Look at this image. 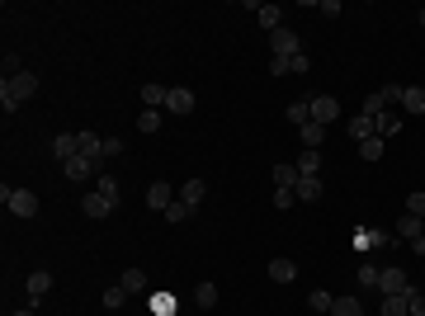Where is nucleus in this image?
<instances>
[{
	"label": "nucleus",
	"mask_w": 425,
	"mask_h": 316,
	"mask_svg": "<svg viewBox=\"0 0 425 316\" xmlns=\"http://www.w3.org/2000/svg\"><path fill=\"white\" fill-rule=\"evenodd\" d=\"M38 95V76L33 71H19V76H10L5 85H0V104H5V113H15V109L24 104V100H33Z\"/></svg>",
	"instance_id": "obj_1"
},
{
	"label": "nucleus",
	"mask_w": 425,
	"mask_h": 316,
	"mask_svg": "<svg viewBox=\"0 0 425 316\" xmlns=\"http://www.w3.org/2000/svg\"><path fill=\"white\" fill-rule=\"evenodd\" d=\"M0 203L15 212V217H38V194L33 189H0Z\"/></svg>",
	"instance_id": "obj_2"
},
{
	"label": "nucleus",
	"mask_w": 425,
	"mask_h": 316,
	"mask_svg": "<svg viewBox=\"0 0 425 316\" xmlns=\"http://www.w3.org/2000/svg\"><path fill=\"white\" fill-rule=\"evenodd\" d=\"M62 175L76 180V185H80V180H100V175H105V160H90V156H80V151H76V156L62 165Z\"/></svg>",
	"instance_id": "obj_3"
},
{
	"label": "nucleus",
	"mask_w": 425,
	"mask_h": 316,
	"mask_svg": "<svg viewBox=\"0 0 425 316\" xmlns=\"http://www.w3.org/2000/svg\"><path fill=\"white\" fill-rule=\"evenodd\" d=\"M307 109H312V123H321V128L341 118V100H336V95H312Z\"/></svg>",
	"instance_id": "obj_4"
},
{
	"label": "nucleus",
	"mask_w": 425,
	"mask_h": 316,
	"mask_svg": "<svg viewBox=\"0 0 425 316\" xmlns=\"http://www.w3.org/2000/svg\"><path fill=\"white\" fill-rule=\"evenodd\" d=\"M269 53H274V57H298V53H302V43H298V33L284 24V28L269 33Z\"/></svg>",
	"instance_id": "obj_5"
},
{
	"label": "nucleus",
	"mask_w": 425,
	"mask_h": 316,
	"mask_svg": "<svg viewBox=\"0 0 425 316\" xmlns=\"http://www.w3.org/2000/svg\"><path fill=\"white\" fill-rule=\"evenodd\" d=\"M378 288H383V297H388V292H411L416 284H411L406 269H388V274H378Z\"/></svg>",
	"instance_id": "obj_6"
},
{
	"label": "nucleus",
	"mask_w": 425,
	"mask_h": 316,
	"mask_svg": "<svg viewBox=\"0 0 425 316\" xmlns=\"http://www.w3.org/2000/svg\"><path fill=\"white\" fill-rule=\"evenodd\" d=\"M165 109H170V113H194V90H189V85H170Z\"/></svg>",
	"instance_id": "obj_7"
},
{
	"label": "nucleus",
	"mask_w": 425,
	"mask_h": 316,
	"mask_svg": "<svg viewBox=\"0 0 425 316\" xmlns=\"http://www.w3.org/2000/svg\"><path fill=\"white\" fill-rule=\"evenodd\" d=\"M170 203H175V189L165 185V180H156V185L147 189V208H156V212H165V208H170Z\"/></svg>",
	"instance_id": "obj_8"
},
{
	"label": "nucleus",
	"mask_w": 425,
	"mask_h": 316,
	"mask_svg": "<svg viewBox=\"0 0 425 316\" xmlns=\"http://www.w3.org/2000/svg\"><path fill=\"white\" fill-rule=\"evenodd\" d=\"M76 142H80V156H90V160H105V137L100 132H76Z\"/></svg>",
	"instance_id": "obj_9"
},
{
	"label": "nucleus",
	"mask_w": 425,
	"mask_h": 316,
	"mask_svg": "<svg viewBox=\"0 0 425 316\" xmlns=\"http://www.w3.org/2000/svg\"><path fill=\"white\" fill-rule=\"evenodd\" d=\"M76 151H80V142H76V132H57V137H53V156H57V160H62V165H66V160L76 156Z\"/></svg>",
	"instance_id": "obj_10"
},
{
	"label": "nucleus",
	"mask_w": 425,
	"mask_h": 316,
	"mask_svg": "<svg viewBox=\"0 0 425 316\" xmlns=\"http://www.w3.org/2000/svg\"><path fill=\"white\" fill-rule=\"evenodd\" d=\"M80 208H85V217H90V222H105L109 212H114V203H109L105 194H85V203H80Z\"/></svg>",
	"instance_id": "obj_11"
},
{
	"label": "nucleus",
	"mask_w": 425,
	"mask_h": 316,
	"mask_svg": "<svg viewBox=\"0 0 425 316\" xmlns=\"http://www.w3.org/2000/svg\"><path fill=\"white\" fill-rule=\"evenodd\" d=\"M269 279H274V284H293V279H298V264H293L289 255H274V260H269Z\"/></svg>",
	"instance_id": "obj_12"
},
{
	"label": "nucleus",
	"mask_w": 425,
	"mask_h": 316,
	"mask_svg": "<svg viewBox=\"0 0 425 316\" xmlns=\"http://www.w3.org/2000/svg\"><path fill=\"white\" fill-rule=\"evenodd\" d=\"M401 113H425V90L421 85H401Z\"/></svg>",
	"instance_id": "obj_13"
},
{
	"label": "nucleus",
	"mask_w": 425,
	"mask_h": 316,
	"mask_svg": "<svg viewBox=\"0 0 425 316\" xmlns=\"http://www.w3.org/2000/svg\"><path fill=\"white\" fill-rule=\"evenodd\" d=\"M383 316H411V292H388L383 297Z\"/></svg>",
	"instance_id": "obj_14"
},
{
	"label": "nucleus",
	"mask_w": 425,
	"mask_h": 316,
	"mask_svg": "<svg viewBox=\"0 0 425 316\" xmlns=\"http://www.w3.org/2000/svg\"><path fill=\"white\" fill-rule=\"evenodd\" d=\"M48 292H53V274H48V269L28 274V302H38V297H48Z\"/></svg>",
	"instance_id": "obj_15"
},
{
	"label": "nucleus",
	"mask_w": 425,
	"mask_h": 316,
	"mask_svg": "<svg viewBox=\"0 0 425 316\" xmlns=\"http://www.w3.org/2000/svg\"><path fill=\"white\" fill-rule=\"evenodd\" d=\"M373 128H378L383 142H388V137H397V132H401V113H392V109H388V113H378V118H373Z\"/></svg>",
	"instance_id": "obj_16"
},
{
	"label": "nucleus",
	"mask_w": 425,
	"mask_h": 316,
	"mask_svg": "<svg viewBox=\"0 0 425 316\" xmlns=\"http://www.w3.org/2000/svg\"><path fill=\"white\" fill-rule=\"evenodd\" d=\"M421 232H425V222H421V217H411V212H401V217H397V236L406 241V245L421 236Z\"/></svg>",
	"instance_id": "obj_17"
},
{
	"label": "nucleus",
	"mask_w": 425,
	"mask_h": 316,
	"mask_svg": "<svg viewBox=\"0 0 425 316\" xmlns=\"http://www.w3.org/2000/svg\"><path fill=\"white\" fill-rule=\"evenodd\" d=\"M350 137H354V142H369V137H378V128H373L369 113H354V118H350Z\"/></svg>",
	"instance_id": "obj_18"
},
{
	"label": "nucleus",
	"mask_w": 425,
	"mask_h": 316,
	"mask_svg": "<svg viewBox=\"0 0 425 316\" xmlns=\"http://www.w3.org/2000/svg\"><path fill=\"white\" fill-rule=\"evenodd\" d=\"M298 137H302V151H321L326 128H321V123H307V128H298Z\"/></svg>",
	"instance_id": "obj_19"
},
{
	"label": "nucleus",
	"mask_w": 425,
	"mask_h": 316,
	"mask_svg": "<svg viewBox=\"0 0 425 316\" xmlns=\"http://www.w3.org/2000/svg\"><path fill=\"white\" fill-rule=\"evenodd\" d=\"M255 19H260V28L274 33V28H284V10H279V5H260V10H255Z\"/></svg>",
	"instance_id": "obj_20"
},
{
	"label": "nucleus",
	"mask_w": 425,
	"mask_h": 316,
	"mask_svg": "<svg viewBox=\"0 0 425 316\" xmlns=\"http://www.w3.org/2000/svg\"><path fill=\"white\" fill-rule=\"evenodd\" d=\"M204 194H208L204 180H185V185H180V198H185L189 208H199V203H204Z\"/></svg>",
	"instance_id": "obj_21"
},
{
	"label": "nucleus",
	"mask_w": 425,
	"mask_h": 316,
	"mask_svg": "<svg viewBox=\"0 0 425 316\" xmlns=\"http://www.w3.org/2000/svg\"><path fill=\"white\" fill-rule=\"evenodd\" d=\"M293 165H298V175H302V180H312V175L321 170V151H302Z\"/></svg>",
	"instance_id": "obj_22"
},
{
	"label": "nucleus",
	"mask_w": 425,
	"mask_h": 316,
	"mask_svg": "<svg viewBox=\"0 0 425 316\" xmlns=\"http://www.w3.org/2000/svg\"><path fill=\"white\" fill-rule=\"evenodd\" d=\"M293 194H298V203H317V198H321V180H317V175H312V180H298Z\"/></svg>",
	"instance_id": "obj_23"
},
{
	"label": "nucleus",
	"mask_w": 425,
	"mask_h": 316,
	"mask_svg": "<svg viewBox=\"0 0 425 316\" xmlns=\"http://www.w3.org/2000/svg\"><path fill=\"white\" fill-rule=\"evenodd\" d=\"M165 85H142V109H165Z\"/></svg>",
	"instance_id": "obj_24"
},
{
	"label": "nucleus",
	"mask_w": 425,
	"mask_h": 316,
	"mask_svg": "<svg viewBox=\"0 0 425 316\" xmlns=\"http://www.w3.org/2000/svg\"><path fill=\"white\" fill-rule=\"evenodd\" d=\"M298 165H274V189H298Z\"/></svg>",
	"instance_id": "obj_25"
},
{
	"label": "nucleus",
	"mask_w": 425,
	"mask_h": 316,
	"mask_svg": "<svg viewBox=\"0 0 425 316\" xmlns=\"http://www.w3.org/2000/svg\"><path fill=\"white\" fill-rule=\"evenodd\" d=\"M331 316H364V302H359V297H336Z\"/></svg>",
	"instance_id": "obj_26"
},
{
	"label": "nucleus",
	"mask_w": 425,
	"mask_h": 316,
	"mask_svg": "<svg viewBox=\"0 0 425 316\" xmlns=\"http://www.w3.org/2000/svg\"><path fill=\"white\" fill-rule=\"evenodd\" d=\"M289 123H298V128H307V123H312V109H307V100H293V104H289Z\"/></svg>",
	"instance_id": "obj_27"
},
{
	"label": "nucleus",
	"mask_w": 425,
	"mask_h": 316,
	"mask_svg": "<svg viewBox=\"0 0 425 316\" xmlns=\"http://www.w3.org/2000/svg\"><path fill=\"white\" fill-rule=\"evenodd\" d=\"M189 212H194V208H189V203H185V198H175V203H170V208H165V212H161V217H165V222H170V227H180V222H185V217H189Z\"/></svg>",
	"instance_id": "obj_28"
},
{
	"label": "nucleus",
	"mask_w": 425,
	"mask_h": 316,
	"mask_svg": "<svg viewBox=\"0 0 425 316\" xmlns=\"http://www.w3.org/2000/svg\"><path fill=\"white\" fill-rule=\"evenodd\" d=\"M307 307H312V312H321V316H331V307H336V297H331L326 288H317L312 297H307Z\"/></svg>",
	"instance_id": "obj_29"
},
{
	"label": "nucleus",
	"mask_w": 425,
	"mask_h": 316,
	"mask_svg": "<svg viewBox=\"0 0 425 316\" xmlns=\"http://www.w3.org/2000/svg\"><path fill=\"white\" fill-rule=\"evenodd\" d=\"M95 194H105L109 203H118V180H114V175H100V180H95Z\"/></svg>",
	"instance_id": "obj_30"
},
{
	"label": "nucleus",
	"mask_w": 425,
	"mask_h": 316,
	"mask_svg": "<svg viewBox=\"0 0 425 316\" xmlns=\"http://www.w3.org/2000/svg\"><path fill=\"white\" fill-rule=\"evenodd\" d=\"M194 302H199V307H217V284H199V288H194Z\"/></svg>",
	"instance_id": "obj_31"
},
{
	"label": "nucleus",
	"mask_w": 425,
	"mask_h": 316,
	"mask_svg": "<svg viewBox=\"0 0 425 316\" xmlns=\"http://www.w3.org/2000/svg\"><path fill=\"white\" fill-rule=\"evenodd\" d=\"M137 128H142V132H156L161 128V109H142V113H137Z\"/></svg>",
	"instance_id": "obj_32"
},
{
	"label": "nucleus",
	"mask_w": 425,
	"mask_h": 316,
	"mask_svg": "<svg viewBox=\"0 0 425 316\" xmlns=\"http://www.w3.org/2000/svg\"><path fill=\"white\" fill-rule=\"evenodd\" d=\"M123 288L142 292V288H147V274H142V269H123Z\"/></svg>",
	"instance_id": "obj_33"
},
{
	"label": "nucleus",
	"mask_w": 425,
	"mask_h": 316,
	"mask_svg": "<svg viewBox=\"0 0 425 316\" xmlns=\"http://www.w3.org/2000/svg\"><path fill=\"white\" fill-rule=\"evenodd\" d=\"M359 156H364V160H378V156H383V137H369V142H359Z\"/></svg>",
	"instance_id": "obj_34"
},
{
	"label": "nucleus",
	"mask_w": 425,
	"mask_h": 316,
	"mask_svg": "<svg viewBox=\"0 0 425 316\" xmlns=\"http://www.w3.org/2000/svg\"><path fill=\"white\" fill-rule=\"evenodd\" d=\"M406 212L425 222V194H421V189H416V194H406Z\"/></svg>",
	"instance_id": "obj_35"
},
{
	"label": "nucleus",
	"mask_w": 425,
	"mask_h": 316,
	"mask_svg": "<svg viewBox=\"0 0 425 316\" xmlns=\"http://www.w3.org/2000/svg\"><path fill=\"white\" fill-rule=\"evenodd\" d=\"M269 76H293V57H269Z\"/></svg>",
	"instance_id": "obj_36"
},
{
	"label": "nucleus",
	"mask_w": 425,
	"mask_h": 316,
	"mask_svg": "<svg viewBox=\"0 0 425 316\" xmlns=\"http://www.w3.org/2000/svg\"><path fill=\"white\" fill-rule=\"evenodd\" d=\"M123 297H128V288L114 284V288H105V307H123Z\"/></svg>",
	"instance_id": "obj_37"
},
{
	"label": "nucleus",
	"mask_w": 425,
	"mask_h": 316,
	"mask_svg": "<svg viewBox=\"0 0 425 316\" xmlns=\"http://www.w3.org/2000/svg\"><path fill=\"white\" fill-rule=\"evenodd\" d=\"M293 203H298L293 189H274V208H293Z\"/></svg>",
	"instance_id": "obj_38"
},
{
	"label": "nucleus",
	"mask_w": 425,
	"mask_h": 316,
	"mask_svg": "<svg viewBox=\"0 0 425 316\" xmlns=\"http://www.w3.org/2000/svg\"><path fill=\"white\" fill-rule=\"evenodd\" d=\"M359 284H364V288H378V269H373V264H359Z\"/></svg>",
	"instance_id": "obj_39"
},
{
	"label": "nucleus",
	"mask_w": 425,
	"mask_h": 316,
	"mask_svg": "<svg viewBox=\"0 0 425 316\" xmlns=\"http://www.w3.org/2000/svg\"><path fill=\"white\" fill-rule=\"evenodd\" d=\"M123 156V142L118 137H105V160H118Z\"/></svg>",
	"instance_id": "obj_40"
},
{
	"label": "nucleus",
	"mask_w": 425,
	"mask_h": 316,
	"mask_svg": "<svg viewBox=\"0 0 425 316\" xmlns=\"http://www.w3.org/2000/svg\"><path fill=\"white\" fill-rule=\"evenodd\" d=\"M307 71H312V57L298 53V57H293V76H307Z\"/></svg>",
	"instance_id": "obj_41"
},
{
	"label": "nucleus",
	"mask_w": 425,
	"mask_h": 316,
	"mask_svg": "<svg viewBox=\"0 0 425 316\" xmlns=\"http://www.w3.org/2000/svg\"><path fill=\"white\" fill-rule=\"evenodd\" d=\"M0 66H5V80H10V76H19V71H24V66H19V57H15V53H5V62H0Z\"/></svg>",
	"instance_id": "obj_42"
},
{
	"label": "nucleus",
	"mask_w": 425,
	"mask_h": 316,
	"mask_svg": "<svg viewBox=\"0 0 425 316\" xmlns=\"http://www.w3.org/2000/svg\"><path fill=\"white\" fill-rule=\"evenodd\" d=\"M317 15H326V19H336V15H341V0H321V5H317Z\"/></svg>",
	"instance_id": "obj_43"
},
{
	"label": "nucleus",
	"mask_w": 425,
	"mask_h": 316,
	"mask_svg": "<svg viewBox=\"0 0 425 316\" xmlns=\"http://www.w3.org/2000/svg\"><path fill=\"white\" fill-rule=\"evenodd\" d=\"M411 316H425V292L411 288Z\"/></svg>",
	"instance_id": "obj_44"
},
{
	"label": "nucleus",
	"mask_w": 425,
	"mask_h": 316,
	"mask_svg": "<svg viewBox=\"0 0 425 316\" xmlns=\"http://www.w3.org/2000/svg\"><path fill=\"white\" fill-rule=\"evenodd\" d=\"M15 316H33V312H15Z\"/></svg>",
	"instance_id": "obj_45"
},
{
	"label": "nucleus",
	"mask_w": 425,
	"mask_h": 316,
	"mask_svg": "<svg viewBox=\"0 0 425 316\" xmlns=\"http://www.w3.org/2000/svg\"><path fill=\"white\" fill-rule=\"evenodd\" d=\"M421 24H425V10H421Z\"/></svg>",
	"instance_id": "obj_46"
},
{
	"label": "nucleus",
	"mask_w": 425,
	"mask_h": 316,
	"mask_svg": "<svg viewBox=\"0 0 425 316\" xmlns=\"http://www.w3.org/2000/svg\"><path fill=\"white\" fill-rule=\"evenodd\" d=\"M312 316H321V312H312Z\"/></svg>",
	"instance_id": "obj_47"
},
{
	"label": "nucleus",
	"mask_w": 425,
	"mask_h": 316,
	"mask_svg": "<svg viewBox=\"0 0 425 316\" xmlns=\"http://www.w3.org/2000/svg\"><path fill=\"white\" fill-rule=\"evenodd\" d=\"M421 241H425V232H421Z\"/></svg>",
	"instance_id": "obj_48"
}]
</instances>
